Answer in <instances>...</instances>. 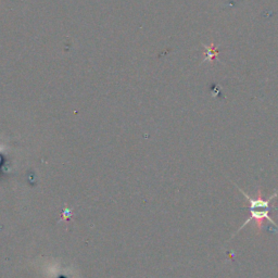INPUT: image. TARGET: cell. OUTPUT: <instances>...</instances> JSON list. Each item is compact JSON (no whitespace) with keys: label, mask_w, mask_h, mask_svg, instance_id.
Segmentation results:
<instances>
[{"label":"cell","mask_w":278,"mask_h":278,"mask_svg":"<svg viewBox=\"0 0 278 278\" xmlns=\"http://www.w3.org/2000/svg\"><path fill=\"white\" fill-rule=\"evenodd\" d=\"M234 185L236 186V188H237L243 194V197H245V199L247 200L248 210L250 212V218L247 219V221L245 222V223H243V225L238 228V231L233 235V237H234V236L237 235L243 227H246L248 224L251 223V222H254V223H255V226H256V228H258L259 234L262 231L264 221H268V223H270L272 225H274L276 228H278V226H277V224L275 223V222L269 218L270 212L278 210V207H276V206H274V204H272V201L275 200L278 196L277 190H275V192L272 194V196H269L267 199H265V198H263V196H262L261 189H259L258 196H256V198H251L248 193H246L241 188H239L238 185H236L235 183H234Z\"/></svg>","instance_id":"obj_1"}]
</instances>
